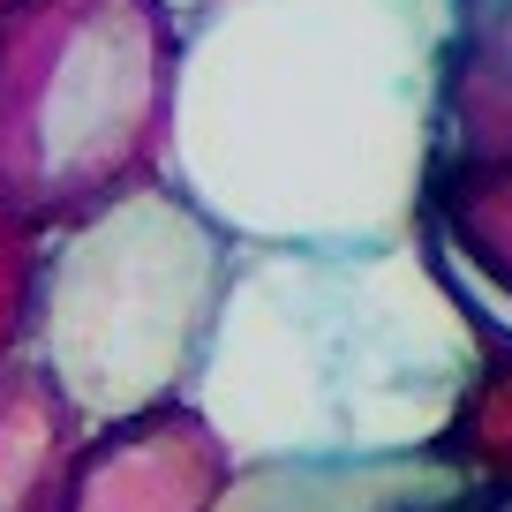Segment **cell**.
Returning a JSON list of instances; mask_svg holds the SVG:
<instances>
[{"mask_svg":"<svg viewBox=\"0 0 512 512\" xmlns=\"http://www.w3.org/2000/svg\"><path fill=\"white\" fill-rule=\"evenodd\" d=\"M460 0H226L189 23L166 181L241 249L422 234Z\"/></svg>","mask_w":512,"mask_h":512,"instance_id":"1","label":"cell"},{"mask_svg":"<svg viewBox=\"0 0 512 512\" xmlns=\"http://www.w3.org/2000/svg\"><path fill=\"white\" fill-rule=\"evenodd\" d=\"M241 460L189 400H166L151 415L98 422L76 452L68 512H219Z\"/></svg>","mask_w":512,"mask_h":512,"instance_id":"5","label":"cell"},{"mask_svg":"<svg viewBox=\"0 0 512 512\" xmlns=\"http://www.w3.org/2000/svg\"><path fill=\"white\" fill-rule=\"evenodd\" d=\"M482 302L437 234L377 249H241L189 407L241 467L445 452L482 377Z\"/></svg>","mask_w":512,"mask_h":512,"instance_id":"2","label":"cell"},{"mask_svg":"<svg viewBox=\"0 0 512 512\" xmlns=\"http://www.w3.org/2000/svg\"><path fill=\"white\" fill-rule=\"evenodd\" d=\"M46 249H53V226H38L23 204H8V196H0V369L31 362V347H38Z\"/></svg>","mask_w":512,"mask_h":512,"instance_id":"9","label":"cell"},{"mask_svg":"<svg viewBox=\"0 0 512 512\" xmlns=\"http://www.w3.org/2000/svg\"><path fill=\"white\" fill-rule=\"evenodd\" d=\"M166 16H181V23H196V16H211V8H226V0H159Z\"/></svg>","mask_w":512,"mask_h":512,"instance_id":"10","label":"cell"},{"mask_svg":"<svg viewBox=\"0 0 512 512\" xmlns=\"http://www.w3.org/2000/svg\"><path fill=\"white\" fill-rule=\"evenodd\" d=\"M83 437L91 415L53 384L38 354L0 369V512H68Z\"/></svg>","mask_w":512,"mask_h":512,"instance_id":"7","label":"cell"},{"mask_svg":"<svg viewBox=\"0 0 512 512\" xmlns=\"http://www.w3.org/2000/svg\"><path fill=\"white\" fill-rule=\"evenodd\" d=\"M23 8H31V0H0V23H8V16H23Z\"/></svg>","mask_w":512,"mask_h":512,"instance_id":"11","label":"cell"},{"mask_svg":"<svg viewBox=\"0 0 512 512\" xmlns=\"http://www.w3.org/2000/svg\"><path fill=\"white\" fill-rule=\"evenodd\" d=\"M467 467L452 452L407 460H264L241 467L219 512H430L467 497Z\"/></svg>","mask_w":512,"mask_h":512,"instance_id":"6","label":"cell"},{"mask_svg":"<svg viewBox=\"0 0 512 512\" xmlns=\"http://www.w3.org/2000/svg\"><path fill=\"white\" fill-rule=\"evenodd\" d=\"M422 226L437 234L467 294L512 302V151L505 159H437Z\"/></svg>","mask_w":512,"mask_h":512,"instance_id":"8","label":"cell"},{"mask_svg":"<svg viewBox=\"0 0 512 512\" xmlns=\"http://www.w3.org/2000/svg\"><path fill=\"white\" fill-rule=\"evenodd\" d=\"M189 23L159 0H31L0 23V196L76 226L166 181Z\"/></svg>","mask_w":512,"mask_h":512,"instance_id":"3","label":"cell"},{"mask_svg":"<svg viewBox=\"0 0 512 512\" xmlns=\"http://www.w3.org/2000/svg\"><path fill=\"white\" fill-rule=\"evenodd\" d=\"M234 264L241 241L174 181L128 189L53 234L31 354L91 415V430L189 400Z\"/></svg>","mask_w":512,"mask_h":512,"instance_id":"4","label":"cell"}]
</instances>
